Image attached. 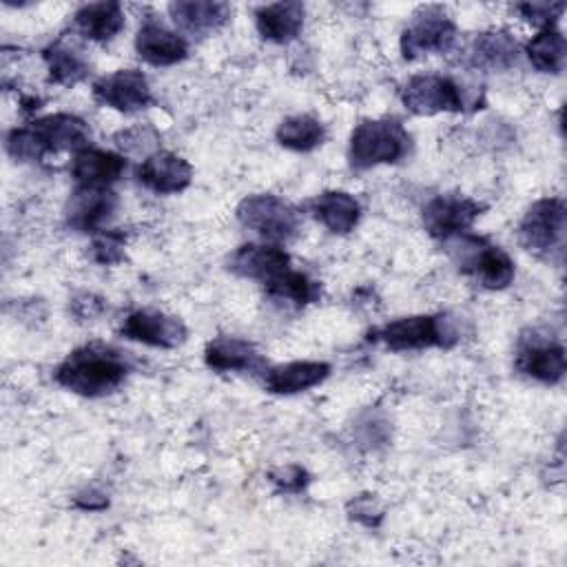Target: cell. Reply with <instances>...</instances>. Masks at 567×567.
I'll use <instances>...</instances> for the list:
<instances>
[{
  "label": "cell",
  "mask_w": 567,
  "mask_h": 567,
  "mask_svg": "<svg viewBox=\"0 0 567 567\" xmlns=\"http://www.w3.org/2000/svg\"><path fill=\"white\" fill-rule=\"evenodd\" d=\"M126 357L104 343H89L73 350L58 368L55 381L82 396H106L128 377Z\"/></svg>",
  "instance_id": "cell-1"
},
{
  "label": "cell",
  "mask_w": 567,
  "mask_h": 567,
  "mask_svg": "<svg viewBox=\"0 0 567 567\" xmlns=\"http://www.w3.org/2000/svg\"><path fill=\"white\" fill-rule=\"evenodd\" d=\"M447 255L461 272L474 277L487 290H503L514 281L516 268L509 255L476 235H454L443 239Z\"/></svg>",
  "instance_id": "cell-2"
},
{
  "label": "cell",
  "mask_w": 567,
  "mask_h": 567,
  "mask_svg": "<svg viewBox=\"0 0 567 567\" xmlns=\"http://www.w3.org/2000/svg\"><path fill=\"white\" fill-rule=\"evenodd\" d=\"M567 208L560 197L534 202L518 224V241L534 257L560 266L565 259Z\"/></svg>",
  "instance_id": "cell-3"
},
{
  "label": "cell",
  "mask_w": 567,
  "mask_h": 567,
  "mask_svg": "<svg viewBox=\"0 0 567 567\" xmlns=\"http://www.w3.org/2000/svg\"><path fill=\"white\" fill-rule=\"evenodd\" d=\"M410 142V133L394 117L363 120L350 135V166L365 171L379 164H396L408 155Z\"/></svg>",
  "instance_id": "cell-4"
},
{
  "label": "cell",
  "mask_w": 567,
  "mask_h": 567,
  "mask_svg": "<svg viewBox=\"0 0 567 567\" xmlns=\"http://www.w3.org/2000/svg\"><path fill=\"white\" fill-rule=\"evenodd\" d=\"M237 219L270 241H292L303 226L301 213L272 193L248 195L237 206Z\"/></svg>",
  "instance_id": "cell-5"
},
{
  "label": "cell",
  "mask_w": 567,
  "mask_h": 567,
  "mask_svg": "<svg viewBox=\"0 0 567 567\" xmlns=\"http://www.w3.org/2000/svg\"><path fill=\"white\" fill-rule=\"evenodd\" d=\"M377 339L394 352L425 350V348H452L458 341V332L447 315H412L390 321L377 332Z\"/></svg>",
  "instance_id": "cell-6"
},
{
  "label": "cell",
  "mask_w": 567,
  "mask_h": 567,
  "mask_svg": "<svg viewBox=\"0 0 567 567\" xmlns=\"http://www.w3.org/2000/svg\"><path fill=\"white\" fill-rule=\"evenodd\" d=\"M456 40V24L441 7L419 9L401 33V53L414 60L430 53H445Z\"/></svg>",
  "instance_id": "cell-7"
},
{
  "label": "cell",
  "mask_w": 567,
  "mask_h": 567,
  "mask_svg": "<svg viewBox=\"0 0 567 567\" xmlns=\"http://www.w3.org/2000/svg\"><path fill=\"white\" fill-rule=\"evenodd\" d=\"M401 102L414 115L456 113L465 106L461 86L445 75L421 73L410 78L401 89Z\"/></svg>",
  "instance_id": "cell-8"
},
{
  "label": "cell",
  "mask_w": 567,
  "mask_h": 567,
  "mask_svg": "<svg viewBox=\"0 0 567 567\" xmlns=\"http://www.w3.org/2000/svg\"><path fill=\"white\" fill-rule=\"evenodd\" d=\"M485 206L472 197L447 193L436 195L423 206V226L436 239H447L467 233L483 215Z\"/></svg>",
  "instance_id": "cell-9"
},
{
  "label": "cell",
  "mask_w": 567,
  "mask_h": 567,
  "mask_svg": "<svg viewBox=\"0 0 567 567\" xmlns=\"http://www.w3.org/2000/svg\"><path fill=\"white\" fill-rule=\"evenodd\" d=\"M93 97L120 113H137L153 102L148 80L142 71L122 69L109 75H102L93 84Z\"/></svg>",
  "instance_id": "cell-10"
},
{
  "label": "cell",
  "mask_w": 567,
  "mask_h": 567,
  "mask_svg": "<svg viewBox=\"0 0 567 567\" xmlns=\"http://www.w3.org/2000/svg\"><path fill=\"white\" fill-rule=\"evenodd\" d=\"M565 348L549 337H538L532 332L529 337H520L516 352V370L540 383H558L565 377Z\"/></svg>",
  "instance_id": "cell-11"
},
{
  "label": "cell",
  "mask_w": 567,
  "mask_h": 567,
  "mask_svg": "<svg viewBox=\"0 0 567 567\" xmlns=\"http://www.w3.org/2000/svg\"><path fill=\"white\" fill-rule=\"evenodd\" d=\"M120 334L131 339V341H140L153 348H177L186 341V326L179 317L173 315H164L159 310H135L131 312L122 328Z\"/></svg>",
  "instance_id": "cell-12"
},
{
  "label": "cell",
  "mask_w": 567,
  "mask_h": 567,
  "mask_svg": "<svg viewBox=\"0 0 567 567\" xmlns=\"http://www.w3.org/2000/svg\"><path fill=\"white\" fill-rule=\"evenodd\" d=\"M40 157L60 151H80L86 146L91 131L86 122L71 113H53L35 120L31 126Z\"/></svg>",
  "instance_id": "cell-13"
},
{
  "label": "cell",
  "mask_w": 567,
  "mask_h": 567,
  "mask_svg": "<svg viewBox=\"0 0 567 567\" xmlns=\"http://www.w3.org/2000/svg\"><path fill=\"white\" fill-rule=\"evenodd\" d=\"M115 206L117 197L109 186H78L66 204V221L80 233H97Z\"/></svg>",
  "instance_id": "cell-14"
},
{
  "label": "cell",
  "mask_w": 567,
  "mask_h": 567,
  "mask_svg": "<svg viewBox=\"0 0 567 567\" xmlns=\"http://www.w3.org/2000/svg\"><path fill=\"white\" fill-rule=\"evenodd\" d=\"M137 179L144 188L168 195L184 190L193 179L190 164L168 151H155L137 166Z\"/></svg>",
  "instance_id": "cell-15"
},
{
  "label": "cell",
  "mask_w": 567,
  "mask_h": 567,
  "mask_svg": "<svg viewBox=\"0 0 567 567\" xmlns=\"http://www.w3.org/2000/svg\"><path fill=\"white\" fill-rule=\"evenodd\" d=\"M290 268V257L279 246L244 244L228 257V270L237 277L257 279L268 284L277 275Z\"/></svg>",
  "instance_id": "cell-16"
},
{
  "label": "cell",
  "mask_w": 567,
  "mask_h": 567,
  "mask_svg": "<svg viewBox=\"0 0 567 567\" xmlns=\"http://www.w3.org/2000/svg\"><path fill=\"white\" fill-rule=\"evenodd\" d=\"M137 55L153 66H171L188 55V44L182 35L166 29L157 20H144L135 35Z\"/></svg>",
  "instance_id": "cell-17"
},
{
  "label": "cell",
  "mask_w": 567,
  "mask_h": 567,
  "mask_svg": "<svg viewBox=\"0 0 567 567\" xmlns=\"http://www.w3.org/2000/svg\"><path fill=\"white\" fill-rule=\"evenodd\" d=\"M168 13L173 22L188 35H210L213 31L221 29L233 9L228 2H215V0H179L168 4Z\"/></svg>",
  "instance_id": "cell-18"
},
{
  "label": "cell",
  "mask_w": 567,
  "mask_h": 567,
  "mask_svg": "<svg viewBox=\"0 0 567 567\" xmlns=\"http://www.w3.org/2000/svg\"><path fill=\"white\" fill-rule=\"evenodd\" d=\"M126 168V159L102 148H80L73 153L71 175L78 186H111Z\"/></svg>",
  "instance_id": "cell-19"
},
{
  "label": "cell",
  "mask_w": 567,
  "mask_h": 567,
  "mask_svg": "<svg viewBox=\"0 0 567 567\" xmlns=\"http://www.w3.org/2000/svg\"><path fill=\"white\" fill-rule=\"evenodd\" d=\"M330 374V363L326 361H292L284 365L268 368L264 374V385L272 394H297L306 392Z\"/></svg>",
  "instance_id": "cell-20"
},
{
  "label": "cell",
  "mask_w": 567,
  "mask_h": 567,
  "mask_svg": "<svg viewBox=\"0 0 567 567\" xmlns=\"http://www.w3.org/2000/svg\"><path fill=\"white\" fill-rule=\"evenodd\" d=\"M306 9L301 2H272L255 11V24L264 40L275 44H286L301 33Z\"/></svg>",
  "instance_id": "cell-21"
},
{
  "label": "cell",
  "mask_w": 567,
  "mask_h": 567,
  "mask_svg": "<svg viewBox=\"0 0 567 567\" xmlns=\"http://www.w3.org/2000/svg\"><path fill=\"white\" fill-rule=\"evenodd\" d=\"M206 365L217 372H257L264 370L261 352L237 337H217L204 350Z\"/></svg>",
  "instance_id": "cell-22"
},
{
  "label": "cell",
  "mask_w": 567,
  "mask_h": 567,
  "mask_svg": "<svg viewBox=\"0 0 567 567\" xmlns=\"http://www.w3.org/2000/svg\"><path fill=\"white\" fill-rule=\"evenodd\" d=\"M518 42L507 31L478 33L467 51L470 64L485 71H507L518 60Z\"/></svg>",
  "instance_id": "cell-23"
},
{
  "label": "cell",
  "mask_w": 567,
  "mask_h": 567,
  "mask_svg": "<svg viewBox=\"0 0 567 567\" xmlns=\"http://www.w3.org/2000/svg\"><path fill=\"white\" fill-rule=\"evenodd\" d=\"M310 213L330 233L346 235L359 224L361 206L346 190H326L310 202Z\"/></svg>",
  "instance_id": "cell-24"
},
{
  "label": "cell",
  "mask_w": 567,
  "mask_h": 567,
  "mask_svg": "<svg viewBox=\"0 0 567 567\" xmlns=\"http://www.w3.org/2000/svg\"><path fill=\"white\" fill-rule=\"evenodd\" d=\"M47 71H49V82L71 86L78 84L86 78L89 73V60L84 58L82 49L69 40V38H58L42 51Z\"/></svg>",
  "instance_id": "cell-25"
},
{
  "label": "cell",
  "mask_w": 567,
  "mask_h": 567,
  "mask_svg": "<svg viewBox=\"0 0 567 567\" xmlns=\"http://www.w3.org/2000/svg\"><path fill=\"white\" fill-rule=\"evenodd\" d=\"M78 31L93 42L113 40L124 27V11L120 2H91L75 11Z\"/></svg>",
  "instance_id": "cell-26"
},
{
  "label": "cell",
  "mask_w": 567,
  "mask_h": 567,
  "mask_svg": "<svg viewBox=\"0 0 567 567\" xmlns=\"http://www.w3.org/2000/svg\"><path fill=\"white\" fill-rule=\"evenodd\" d=\"M525 53L529 62L543 71V73H560L565 69V58H567V44L563 33L551 27V29H540L527 44Z\"/></svg>",
  "instance_id": "cell-27"
},
{
  "label": "cell",
  "mask_w": 567,
  "mask_h": 567,
  "mask_svg": "<svg viewBox=\"0 0 567 567\" xmlns=\"http://www.w3.org/2000/svg\"><path fill=\"white\" fill-rule=\"evenodd\" d=\"M326 140V126L312 115H292L277 126V142L284 148L308 153L321 146Z\"/></svg>",
  "instance_id": "cell-28"
},
{
  "label": "cell",
  "mask_w": 567,
  "mask_h": 567,
  "mask_svg": "<svg viewBox=\"0 0 567 567\" xmlns=\"http://www.w3.org/2000/svg\"><path fill=\"white\" fill-rule=\"evenodd\" d=\"M264 286H266L268 297H272L277 301H290L295 306H308V303L319 301V297H321L319 281H315L306 272H299L292 268L284 270L281 275H277L275 279H270Z\"/></svg>",
  "instance_id": "cell-29"
},
{
  "label": "cell",
  "mask_w": 567,
  "mask_h": 567,
  "mask_svg": "<svg viewBox=\"0 0 567 567\" xmlns=\"http://www.w3.org/2000/svg\"><path fill=\"white\" fill-rule=\"evenodd\" d=\"M91 259L102 266H113L124 259V235L104 230L91 241Z\"/></svg>",
  "instance_id": "cell-30"
},
{
  "label": "cell",
  "mask_w": 567,
  "mask_h": 567,
  "mask_svg": "<svg viewBox=\"0 0 567 567\" xmlns=\"http://www.w3.org/2000/svg\"><path fill=\"white\" fill-rule=\"evenodd\" d=\"M516 9L523 16V20H527L529 24L540 29H551L563 16L565 2H523Z\"/></svg>",
  "instance_id": "cell-31"
},
{
  "label": "cell",
  "mask_w": 567,
  "mask_h": 567,
  "mask_svg": "<svg viewBox=\"0 0 567 567\" xmlns=\"http://www.w3.org/2000/svg\"><path fill=\"white\" fill-rule=\"evenodd\" d=\"M268 478H270V483L277 485L279 492H286V494L303 492L308 487V483H310V474L301 465L275 467V470L268 472Z\"/></svg>",
  "instance_id": "cell-32"
},
{
  "label": "cell",
  "mask_w": 567,
  "mask_h": 567,
  "mask_svg": "<svg viewBox=\"0 0 567 567\" xmlns=\"http://www.w3.org/2000/svg\"><path fill=\"white\" fill-rule=\"evenodd\" d=\"M348 512H350V516H352L354 520H359V523H363V525H368V527L377 525V523L381 520V516H383V512L377 507V501H374L370 494L357 496V498L348 505Z\"/></svg>",
  "instance_id": "cell-33"
},
{
  "label": "cell",
  "mask_w": 567,
  "mask_h": 567,
  "mask_svg": "<svg viewBox=\"0 0 567 567\" xmlns=\"http://www.w3.org/2000/svg\"><path fill=\"white\" fill-rule=\"evenodd\" d=\"M71 308L75 312V317L80 319H93L104 310V301L95 295H80L71 301Z\"/></svg>",
  "instance_id": "cell-34"
},
{
  "label": "cell",
  "mask_w": 567,
  "mask_h": 567,
  "mask_svg": "<svg viewBox=\"0 0 567 567\" xmlns=\"http://www.w3.org/2000/svg\"><path fill=\"white\" fill-rule=\"evenodd\" d=\"M75 505H78V507H82V509L95 512V509H102V507H106V505H109V501H106V496L91 492V494H82V496H78Z\"/></svg>",
  "instance_id": "cell-35"
}]
</instances>
